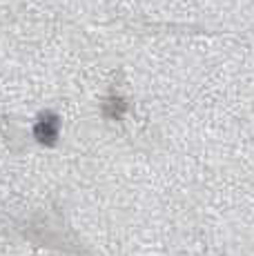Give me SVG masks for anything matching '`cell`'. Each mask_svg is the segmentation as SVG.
<instances>
[{
  "mask_svg": "<svg viewBox=\"0 0 254 256\" xmlns=\"http://www.w3.org/2000/svg\"><path fill=\"white\" fill-rule=\"evenodd\" d=\"M58 134V118L54 114H45L40 116V120H38L36 125V136L40 142H54Z\"/></svg>",
  "mask_w": 254,
  "mask_h": 256,
  "instance_id": "obj_1",
  "label": "cell"
}]
</instances>
